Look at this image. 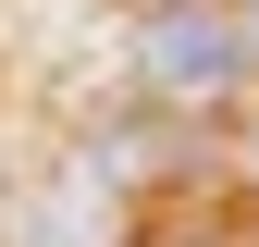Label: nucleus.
<instances>
[{
	"label": "nucleus",
	"instance_id": "nucleus-2",
	"mask_svg": "<svg viewBox=\"0 0 259 247\" xmlns=\"http://www.w3.org/2000/svg\"><path fill=\"white\" fill-rule=\"evenodd\" d=\"M222 13H235V37H247V62H259V0H222Z\"/></svg>",
	"mask_w": 259,
	"mask_h": 247
},
{
	"label": "nucleus",
	"instance_id": "nucleus-1",
	"mask_svg": "<svg viewBox=\"0 0 259 247\" xmlns=\"http://www.w3.org/2000/svg\"><path fill=\"white\" fill-rule=\"evenodd\" d=\"M247 74H259V62H247V37H235L222 0H160V13L136 25V87L160 111H222Z\"/></svg>",
	"mask_w": 259,
	"mask_h": 247
}]
</instances>
